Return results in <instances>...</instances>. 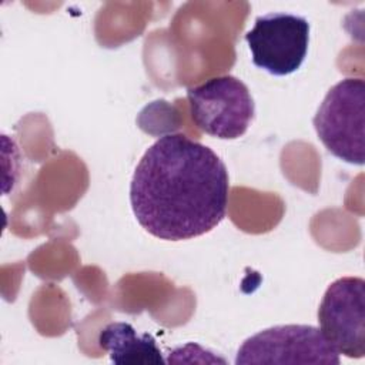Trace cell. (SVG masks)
<instances>
[{"label": "cell", "instance_id": "obj_1", "mask_svg": "<svg viewBox=\"0 0 365 365\" xmlns=\"http://www.w3.org/2000/svg\"><path fill=\"white\" fill-rule=\"evenodd\" d=\"M230 178L222 160L184 134L155 140L137 164L130 204L138 224L165 241L204 235L225 217Z\"/></svg>", "mask_w": 365, "mask_h": 365}, {"label": "cell", "instance_id": "obj_2", "mask_svg": "<svg viewBox=\"0 0 365 365\" xmlns=\"http://www.w3.org/2000/svg\"><path fill=\"white\" fill-rule=\"evenodd\" d=\"M364 108L365 81L346 77L325 94L312 120L324 147L336 158L364 164Z\"/></svg>", "mask_w": 365, "mask_h": 365}, {"label": "cell", "instance_id": "obj_3", "mask_svg": "<svg viewBox=\"0 0 365 365\" xmlns=\"http://www.w3.org/2000/svg\"><path fill=\"white\" fill-rule=\"evenodd\" d=\"M190 114L208 135L235 140L248 130L255 107L248 87L234 76L212 77L187 90Z\"/></svg>", "mask_w": 365, "mask_h": 365}, {"label": "cell", "instance_id": "obj_4", "mask_svg": "<svg viewBox=\"0 0 365 365\" xmlns=\"http://www.w3.org/2000/svg\"><path fill=\"white\" fill-rule=\"evenodd\" d=\"M244 38L257 67L272 76H288L305 60L309 23L291 13H268L257 17Z\"/></svg>", "mask_w": 365, "mask_h": 365}, {"label": "cell", "instance_id": "obj_5", "mask_svg": "<svg viewBox=\"0 0 365 365\" xmlns=\"http://www.w3.org/2000/svg\"><path fill=\"white\" fill-rule=\"evenodd\" d=\"M235 364H339V354L312 325H278L242 342Z\"/></svg>", "mask_w": 365, "mask_h": 365}, {"label": "cell", "instance_id": "obj_6", "mask_svg": "<svg viewBox=\"0 0 365 365\" xmlns=\"http://www.w3.org/2000/svg\"><path fill=\"white\" fill-rule=\"evenodd\" d=\"M319 331L341 355H365V281L342 277L325 291L318 308Z\"/></svg>", "mask_w": 365, "mask_h": 365}, {"label": "cell", "instance_id": "obj_7", "mask_svg": "<svg viewBox=\"0 0 365 365\" xmlns=\"http://www.w3.org/2000/svg\"><path fill=\"white\" fill-rule=\"evenodd\" d=\"M100 346L114 364H163L164 358L150 334H138L128 322H111L98 335Z\"/></svg>", "mask_w": 365, "mask_h": 365}]
</instances>
